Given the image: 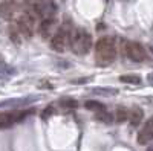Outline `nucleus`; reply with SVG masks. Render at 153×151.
<instances>
[{
	"instance_id": "1",
	"label": "nucleus",
	"mask_w": 153,
	"mask_h": 151,
	"mask_svg": "<svg viewBox=\"0 0 153 151\" xmlns=\"http://www.w3.org/2000/svg\"><path fill=\"white\" fill-rule=\"evenodd\" d=\"M117 57V46L112 37H103L95 44V61L98 66H109Z\"/></svg>"
},
{
	"instance_id": "2",
	"label": "nucleus",
	"mask_w": 153,
	"mask_h": 151,
	"mask_svg": "<svg viewBox=\"0 0 153 151\" xmlns=\"http://www.w3.org/2000/svg\"><path fill=\"white\" fill-rule=\"evenodd\" d=\"M69 44H71V49H72L74 54L86 55V54H89V50H91V47H92V37L84 29L78 28L71 34Z\"/></svg>"
},
{
	"instance_id": "3",
	"label": "nucleus",
	"mask_w": 153,
	"mask_h": 151,
	"mask_svg": "<svg viewBox=\"0 0 153 151\" xmlns=\"http://www.w3.org/2000/svg\"><path fill=\"white\" fill-rule=\"evenodd\" d=\"M69 41H71V31H69V28L63 26L54 34L52 40H51V47L55 52H65Z\"/></svg>"
},
{
	"instance_id": "4",
	"label": "nucleus",
	"mask_w": 153,
	"mask_h": 151,
	"mask_svg": "<svg viewBox=\"0 0 153 151\" xmlns=\"http://www.w3.org/2000/svg\"><path fill=\"white\" fill-rule=\"evenodd\" d=\"M124 52H126L127 58H130L135 63H143L146 60V50H144V47L139 43L127 41L124 44Z\"/></svg>"
},
{
	"instance_id": "5",
	"label": "nucleus",
	"mask_w": 153,
	"mask_h": 151,
	"mask_svg": "<svg viewBox=\"0 0 153 151\" xmlns=\"http://www.w3.org/2000/svg\"><path fill=\"white\" fill-rule=\"evenodd\" d=\"M42 96H23V98H11L0 102V108H9V107H20V105H29Z\"/></svg>"
},
{
	"instance_id": "6",
	"label": "nucleus",
	"mask_w": 153,
	"mask_h": 151,
	"mask_svg": "<svg viewBox=\"0 0 153 151\" xmlns=\"http://www.w3.org/2000/svg\"><path fill=\"white\" fill-rule=\"evenodd\" d=\"M136 141H138L139 145H146V144L153 141V116L144 124V127L139 130Z\"/></svg>"
},
{
	"instance_id": "7",
	"label": "nucleus",
	"mask_w": 153,
	"mask_h": 151,
	"mask_svg": "<svg viewBox=\"0 0 153 151\" xmlns=\"http://www.w3.org/2000/svg\"><path fill=\"white\" fill-rule=\"evenodd\" d=\"M32 20H34V15H23L19 18V29L26 35V37H31L32 35Z\"/></svg>"
},
{
	"instance_id": "8",
	"label": "nucleus",
	"mask_w": 153,
	"mask_h": 151,
	"mask_svg": "<svg viewBox=\"0 0 153 151\" xmlns=\"http://www.w3.org/2000/svg\"><path fill=\"white\" fill-rule=\"evenodd\" d=\"M144 118V111L143 108H139V107H133L130 111H129V122H130V127H138L139 124H141Z\"/></svg>"
},
{
	"instance_id": "9",
	"label": "nucleus",
	"mask_w": 153,
	"mask_h": 151,
	"mask_svg": "<svg viewBox=\"0 0 153 151\" xmlns=\"http://www.w3.org/2000/svg\"><path fill=\"white\" fill-rule=\"evenodd\" d=\"M55 26V20L52 17H48V18H43L42 23H40V34L43 38H48V37L52 34V28Z\"/></svg>"
},
{
	"instance_id": "10",
	"label": "nucleus",
	"mask_w": 153,
	"mask_h": 151,
	"mask_svg": "<svg viewBox=\"0 0 153 151\" xmlns=\"http://www.w3.org/2000/svg\"><path fill=\"white\" fill-rule=\"evenodd\" d=\"M35 9H37V14L43 15L45 18L52 17V14H55V11H57V8H55V5L52 2H46V3H43L40 6H37Z\"/></svg>"
},
{
	"instance_id": "11",
	"label": "nucleus",
	"mask_w": 153,
	"mask_h": 151,
	"mask_svg": "<svg viewBox=\"0 0 153 151\" xmlns=\"http://www.w3.org/2000/svg\"><path fill=\"white\" fill-rule=\"evenodd\" d=\"M89 92L94 95H101V96H113L118 93V89H115V87H91Z\"/></svg>"
},
{
	"instance_id": "12",
	"label": "nucleus",
	"mask_w": 153,
	"mask_h": 151,
	"mask_svg": "<svg viewBox=\"0 0 153 151\" xmlns=\"http://www.w3.org/2000/svg\"><path fill=\"white\" fill-rule=\"evenodd\" d=\"M120 81L121 82H126V84L138 85V84H141V77H139V75H135V73H127V75H121Z\"/></svg>"
},
{
	"instance_id": "13",
	"label": "nucleus",
	"mask_w": 153,
	"mask_h": 151,
	"mask_svg": "<svg viewBox=\"0 0 153 151\" xmlns=\"http://www.w3.org/2000/svg\"><path fill=\"white\" fill-rule=\"evenodd\" d=\"M12 11H14V8H12L11 2H3V3H0V17L9 18V17L12 15Z\"/></svg>"
},
{
	"instance_id": "14",
	"label": "nucleus",
	"mask_w": 153,
	"mask_h": 151,
	"mask_svg": "<svg viewBox=\"0 0 153 151\" xmlns=\"http://www.w3.org/2000/svg\"><path fill=\"white\" fill-rule=\"evenodd\" d=\"M14 73H16V69H14V67L5 64V63H0V78L6 80V78L12 77Z\"/></svg>"
},
{
	"instance_id": "15",
	"label": "nucleus",
	"mask_w": 153,
	"mask_h": 151,
	"mask_svg": "<svg viewBox=\"0 0 153 151\" xmlns=\"http://www.w3.org/2000/svg\"><path fill=\"white\" fill-rule=\"evenodd\" d=\"M98 121L101 122H106V124H112L113 122V115L106 110H101V111H97V116H95Z\"/></svg>"
},
{
	"instance_id": "16",
	"label": "nucleus",
	"mask_w": 153,
	"mask_h": 151,
	"mask_svg": "<svg viewBox=\"0 0 153 151\" xmlns=\"http://www.w3.org/2000/svg\"><path fill=\"white\" fill-rule=\"evenodd\" d=\"M84 107H86L87 110H91V111H101V110H106L104 104L98 102V101H86Z\"/></svg>"
},
{
	"instance_id": "17",
	"label": "nucleus",
	"mask_w": 153,
	"mask_h": 151,
	"mask_svg": "<svg viewBox=\"0 0 153 151\" xmlns=\"http://www.w3.org/2000/svg\"><path fill=\"white\" fill-rule=\"evenodd\" d=\"M127 118H129V111H127V108L126 107H118L117 113H115V119H117V122H124V121H127Z\"/></svg>"
},
{
	"instance_id": "18",
	"label": "nucleus",
	"mask_w": 153,
	"mask_h": 151,
	"mask_svg": "<svg viewBox=\"0 0 153 151\" xmlns=\"http://www.w3.org/2000/svg\"><path fill=\"white\" fill-rule=\"evenodd\" d=\"M60 104L63 107H66V108H75V107H78V102H76L75 99H72V98H61L60 99Z\"/></svg>"
},
{
	"instance_id": "19",
	"label": "nucleus",
	"mask_w": 153,
	"mask_h": 151,
	"mask_svg": "<svg viewBox=\"0 0 153 151\" xmlns=\"http://www.w3.org/2000/svg\"><path fill=\"white\" fill-rule=\"evenodd\" d=\"M51 115H54V107H52V105H48V107L43 110V113H42V118H43V119H48Z\"/></svg>"
},
{
	"instance_id": "20",
	"label": "nucleus",
	"mask_w": 153,
	"mask_h": 151,
	"mask_svg": "<svg viewBox=\"0 0 153 151\" xmlns=\"http://www.w3.org/2000/svg\"><path fill=\"white\" fill-rule=\"evenodd\" d=\"M147 80H149V82L153 85V73H149V75H147Z\"/></svg>"
},
{
	"instance_id": "21",
	"label": "nucleus",
	"mask_w": 153,
	"mask_h": 151,
	"mask_svg": "<svg viewBox=\"0 0 153 151\" xmlns=\"http://www.w3.org/2000/svg\"><path fill=\"white\" fill-rule=\"evenodd\" d=\"M38 87H49V89H52V85H51V84H40Z\"/></svg>"
},
{
	"instance_id": "22",
	"label": "nucleus",
	"mask_w": 153,
	"mask_h": 151,
	"mask_svg": "<svg viewBox=\"0 0 153 151\" xmlns=\"http://www.w3.org/2000/svg\"><path fill=\"white\" fill-rule=\"evenodd\" d=\"M147 151H153V147H150V148H149V150H147Z\"/></svg>"
},
{
	"instance_id": "23",
	"label": "nucleus",
	"mask_w": 153,
	"mask_h": 151,
	"mask_svg": "<svg viewBox=\"0 0 153 151\" xmlns=\"http://www.w3.org/2000/svg\"><path fill=\"white\" fill-rule=\"evenodd\" d=\"M150 50H152V52H153V47H150Z\"/></svg>"
}]
</instances>
